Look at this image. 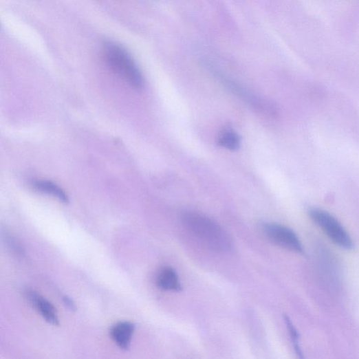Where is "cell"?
<instances>
[{
	"label": "cell",
	"mask_w": 359,
	"mask_h": 359,
	"mask_svg": "<svg viewBox=\"0 0 359 359\" xmlns=\"http://www.w3.org/2000/svg\"><path fill=\"white\" fill-rule=\"evenodd\" d=\"M262 228L265 237L272 243L296 254L303 253L302 243L290 228L276 224H265Z\"/></svg>",
	"instance_id": "cell-4"
},
{
	"label": "cell",
	"mask_w": 359,
	"mask_h": 359,
	"mask_svg": "<svg viewBox=\"0 0 359 359\" xmlns=\"http://www.w3.org/2000/svg\"><path fill=\"white\" fill-rule=\"evenodd\" d=\"M25 296L30 304L39 312L48 324L54 327L60 325L56 309L52 303L32 290H26Z\"/></svg>",
	"instance_id": "cell-5"
},
{
	"label": "cell",
	"mask_w": 359,
	"mask_h": 359,
	"mask_svg": "<svg viewBox=\"0 0 359 359\" xmlns=\"http://www.w3.org/2000/svg\"><path fill=\"white\" fill-rule=\"evenodd\" d=\"M135 325L129 321H121L113 325L110 331V335L115 343L122 349L130 347Z\"/></svg>",
	"instance_id": "cell-6"
},
{
	"label": "cell",
	"mask_w": 359,
	"mask_h": 359,
	"mask_svg": "<svg viewBox=\"0 0 359 359\" xmlns=\"http://www.w3.org/2000/svg\"><path fill=\"white\" fill-rule=\"evenodd\" d=\"M103 56L113 72L135 89L144 85L142 74L130 54L121 46L113 43H105Z\"/></svg>",
	"instance_id": "cell-2"
},
{
	"label": "cell",
	"mask_w": 359,
	"mask_h": 359,
	"mask_svg": "<svg viewBox=\"0 0 359 359\" xmlns=\"http://www.w3.org/2000/svg\"><path fill=\"white\" fill-rule=\"evenodd\" d=\"M218 144L230 151H237L240 146V138L234 130L227 129L220 133L218 138Z\"/></svg>",
	"instance_id": "cell-8"
},
{
	"label": "cell",
	"mask_w": 359,
	"mask_h": 359,
	"mask_svg": "<svg viewBox=\"0 0 359 359\" xmlns=\"http://www.w3.org/2000/svg\"><path fill=\"white\" fill-rule=\"evenodd\" d=\"M63 301L64 304L66 305V307L69 309H70L72 311H76V310L77 307H76L75 303L73 301V300L70 299L67 296H64L63 298Z\"/></svg>",
	"instance_id": "cell-10"
},
{
	"label": "cell",
	"mask_w": 359,
	"mask_h": 359,
	"mask_svg": "<svg viewBox=\"0 0 359 359\" xmlns=\"http://www.w3.org/2000/svg\"><path fill=\"white\" fill-rule=\"evenodd\" d=\"M160 289L168 292H181L182 286L175 271L171 268L162 269L156 279Z\"/></svg>",
	"instance_id": "cell-7"
},
{
	"label": "cell",
	"mask_w": 359,
	"mask_h": 359,
	"mask_svg": "<svg viewBox=\"0 0 359 359\" xmlns=\"http://www.w3.org/2000/svg\"><path fill=\"white\" fill-rule=\"evenodd\" d=\"M33 186L36 190L52 195L64 203L68 202V197L66 193L60 187L52 182L39 181L35 182Z\"/></svg>",
	"instance_id": "cell-9"
},
{
	"label": "cell",
	"mask_w": 359,
	"mask_h": 359,
	"mask_svg": "<svg viewBox=\"0 0 359 359\" xmlns=\"http://www.w3.org/2000/svg\"><path fill=\"white\" fill-rule=\"evenodd\" d=\"M185 228L210 248L219 252H228L232 248V238L219 224L206 215L195 211L182 215Z\"/></svg>",
	"instance_id": "cell-1"
},
{
	"label": "cell",
	"mask_w": 359,
	"mask_h": 359,
	"mask_svg": "<svg viewBox=\"0 0 359 359\" xmlns=\"http://www.w3.org/2000/svg\"><path fill=\"white\" fill-rule=\"evenodd\" d=\"M311 219L336 245L347 250L353 247V242L347 232L331 214L316 208L309 210Z\"/></svg>",
	"instance_id": "cell-3"
}]
</instances>
